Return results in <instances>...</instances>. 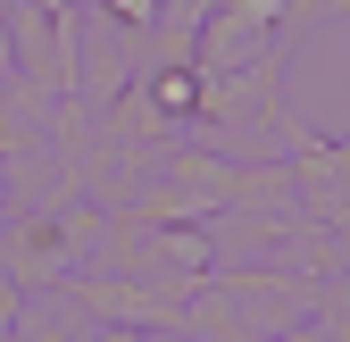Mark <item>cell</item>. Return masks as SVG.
Masks as SVG:
<instances>
[{
  "label": "cell",
  "mask_w": 350,
  "mask_h": 342,
  "mask_svg": "<svg viewBox=\"0 0 350 342\" xmlns=\"http://www.w3.org/2000/svg\"><path fill=\"white\" fill-rule=\"evenodd\" d=\"M200 101V83L184 75V67H175V75H159V109H192Z\"/></svg>",
  "instance_id": "obj_1"
}]
</instances>
